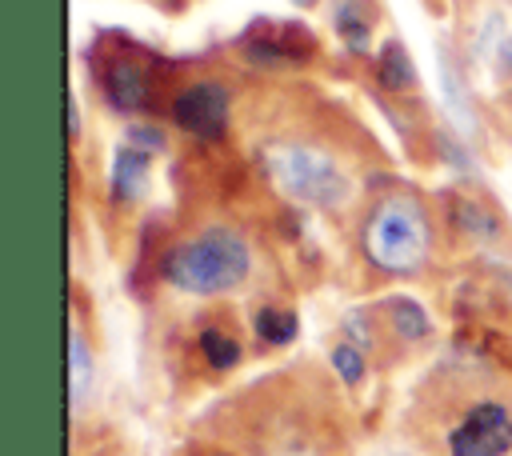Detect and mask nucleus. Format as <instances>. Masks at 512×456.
Here are the masks:
<instances>
[{
	"instance_id": "1",
	"label": "nucleus",
	"mask_w": 512,
	"mask_h": 456,
	"mask_svg": "<svg viewBox=\"0 0 512 456\" xmlns=\"http://www.w3.org/2000/svg\"><path fill=\"white\" fill-rule=\"evenodd\" d=\"M360 248L372 268L388 276H416L432 256V224L420 200L392 192L372 204L360 224Z\"/></svg>"
},
{
	"instance_id": "2",
	"label": "nucleus",
	"mask_w": 512,
	"mask_h": 456,
	"mask_svg": "<svg viewBox=\"0 0 512 456\" xmlns=\"http://www.w3.org/2000/svg\"><path fill=\"white\" fill-rule=\"evenodd\" d=\"M252 268L248 244L232 228H208L192 240H180L164 256V280L180 292L212 296L236 288Z\"/></svg>"
},
{
	"instance_id": "3",
	"label": "nucleus",
	"mask_w": 512,
	"mask_h": 456,
	"mask_svg": "<svg viewBox=\"0 0 512 456\" xmlns=\"http://www.w3.org/2000/svg\"><path fill=\"white\" fill-rule=\"evenodd\" d=\"M268 176L276 180V188L300 204L312 208H336L348 196V180L340 172V164L312 144H280L264 156Z\"/></svg>"
},
{
	"instance_id": "4",
	"label": "nucleus",
	"mask_w": 512,
	"mask_h": 456,
	"mask_svg": "<svg viewBox=\"0 0 512 456\" xmlns=\"http://www.w3.org/2000/svg\"><path fill=\"white\" fill-rule=\"evenodd\" d=\"M512 448V412L504 404H476L448 436L452 456H504Z\"/></svg>"
},
{
	"instance_id": "5",
	"label": "nucleus",
	"mask_w": 512,
	"mask_h": 456,
	"mask_svg": "<svg viewBox=\"0 0 512 456\" xmlns=\"http://www.w3.org/2000/svg\"><path fill=\"white\" fill-rule=\"evenodd\" d=\"M172 120L200 136V140H216L228 128V88L220 80H196L188 84L176 100H172Z\"/></svg>"
},
{
	"instance_id": "6",
	"label": "nucleus",
	"mask_w": 512,
	"mask_h": 456,
	"mask_svg": "<svg viewBox=\"0 0 512 456\" xmlns=\"http://www.w3.org/2000/svg\"><path fill=\"white\" fill-rule=\"evenodd\" d=\"M104 96L116 112H140L148 104V76L132 60H116L104 72Z\"/></svg>"
},
{
	"instance_id": "7",
	"label": "nucleus",
	"mask_w": 512,
	"mask_h": 456,
	"mask_svg": "<svg viewBox=\"0 0 512 456\" xmlns=\"http://www.w3.org/2000/svg\"><path fill=\"white\" fill-rule=\"evenodd\" d=\"M96 380V368H92V352H88V340L80 328L68 332V400H72V412L84 408V396Z\"/></svg>"
},
{
	"instance_id": "8",
	"label": "nucleus",
	"mask_w": 512,
	"mask_h": 456,
	"mask_svg": "<svg viewBox=\"0 0 512 456\" xmlns=\"http://www.w3.org/2000/svg\"><path fill=\"white\" fill-rule=\"evenodd\" d=\"M144 180H148V152L124 144L116 152V164H112V192L120 200H136L144 192Z\"/></svg>"
},
{
	"instance_id": "9",
	"label": "nucleus",
	"mask_w": 512,
	"mask_h": 456,
	"mask_svg": "<svg viewBox=\"0 0 512 456\" xmlns=\"http://www.w3.org/2000/svg\"><path fill=\"white\" fill-rule=\"evenodd\" d=\"M384 308H388V320H392V328H396L400 340H424V336L432 332V320H428V312H424L416 300L396 296V300H388Z\"/></svg>"
},
{
	"instance_id": "10",
	"label": "nucleus",
	"mask_w": 512,
	"mask_h": 456,
	"mask_svg": "<svg viewBox=\"0 0 512 456\" xmlns=\"http://www.w3.org/2000/svg\"><path fill=\"white\" fill-rule=\"evenodd\" d=\"M336 28L344 36L348 48L364 52L368 48V16H364V4L360 0H340L336 4Z\"/></svg>"
},
{
	"instance_id": "11",
	"label": "nucleus",
	"mask_w": 512,
	"mask_h": 456,
	"mask_svg": "<svg viewBox=\"0 0 512 456\" xmlns=\"http://www.w3.org/2000/svg\"><path fill=\"white\" fill-rule=\"evenodd\" d=\"M416 76H412V60H408V52L392 40V44H384V52H380V84L384 88H392V92H400V88H408Z\"/></svg>"
},
{
	"instance_id": "12",
	"label": "nucleus",
	"mask_w": 512,
	"mask_h": 456,
	"mask_svg": "<svg viewBox=\"0 0 512 456\" xmlns=\"http://www.w3.org/2000/svg\"><path fill=\"white\" fill-rule=\"evenodd\" d=\"M252 324H256V336L268 344H288L296 336V316L288 308H260Z\"/></svg>"
},
{
	"instance_id": "13",
	"label": "nucleus",
	"mask_w": 512,
	"mask_h": 456,
	"mask_svg": "<svg viewBox=\"0 0 512 456\" xmlns=\"http://www.w3.org/2000/svg\"><path fill=\"white\" fill-rule=\"evenodd\" d=\"M200 352L208 356V364L212 368H232L236 360H240V344L228 336V332H220V328H208V332H200Z\"/></svg>"
},
{
	"instance_id": "14",
	"label": "nucleus",
	"mask_w": 512,
	"mask_h": 456,
	"mask_svg": "<svg viewBox=\"0 0 512 456\" xmlns=\"http://www.w3.org/2000/svg\"><path fill=\"white\" fill-rule=\"evenodd\" d=\"M456 208H460V212H456V220L468 228V236H476V240H480V236H492V232H496V224H492V216H488L484 208L464 204V200H460Z\"/></svg>"
},
{
	"instance_id": "15",
	"label": "nucleus",
	"mask_w": 512,
	"mask_h": 456,
	"mask_svg": "<svg viewBox=\"0 0 512 456\" xmlns=\"http://www.w3.org/2000/svg\"><path fill=\"white\" fill-rule=\"evenodd\" d=\"M332 364H336L340 380H348V384H356V380L364 376V356H360V348H352V344H340V348L332 352Z\"/></svg>"
},
{
	"instance_id": "16",
	"label": "nucleus",
	"mask_w": 512,
	"mask_h": 456,
	"mask_svg": "<svg viewBox=\"0 0 512 456\" xmlns=\"http://www.w3.org/2000/svg\"><path fill=\"white\" fill-rule=\"evenodd\" d=\"M124 144H132V148H140V152H148V156H152V152H160V148H164V136H160L156 128H140V124H132Z\"/></svg>"
},
{
	"instance_id": "17",
	"label": "nucleus",
	"mask_w": 512,
	"mask_h": 456,
	"mask_svg": "<svg viewBox=\"0 0 512 456\" xmlns=\"http://www.w3.org/2000/svg\"><path fill=\"white\" fill-rule=\"evenodd\" d=\"M500 76H512V36L500 44Z\"/></svg>"
},
{
	"instance_id": "18",
	"label": "nucleus",
	"mask_w": 512,
	"mask_h": 456,
	"mask_svg": "<svg viewBox=\"0 0 512 456\" xmlns=\"http://www.w3.org/2000/svg\"><path fill=\"white\" fill-rule=\"evenodd\" d=\"M296 4H312V0H296Z\"/></svg>"
}]
</instances>
